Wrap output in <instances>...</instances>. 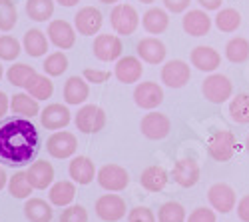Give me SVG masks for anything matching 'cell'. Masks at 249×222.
<instances>
[{
    "mask_svg": "<svg viewBox=\"0 0 249 222\" xmlns=\"http://www.w3.org/2000/svg\"><path fill=\"white\" fill-rule=\"evenodd\" d=\"M40 148V132L30 118L12 116L0 122V160L8 166H24L32 162Z\"/></svg>",
    "mask_w": 249,
    "mask_h": 222,
    "instance_id": "1",
    "label": "cell"
},
{
    "mask_svg": "<svg viewBox=\"0 0 249 222\" xmlns=\"http://www.w3.org/2000/svg\"><path fill=\"white\" fill-rule=\"evenodd\" d=\"M237 148V140L233 132L230 130H217L207 140V154H210L215 162H227L231 160Z\"/></svg>",
    "mask_w": 249,
    "mask_h": 222,
    "instance_id": "2",
    "label": "cell"
},
{
    "mask_svg": "<svg viewBox=\"0 0 249 222\" xmlns=\"http://www.w3.org/2000/svg\"><path fill=\"white\" fill-rule=\"evenodd\" d=\"M110 22L116 34L132 36L140 26V14L132 4H116L110 14Z\"/></svg>",
    "mask_w": 249,
    "mask_h": 222,
    "instance_id": "3",
    "label": "cell"
},
{
    "mask_svg": "<svg viewBox=\"0 0 249 222\" xmlns=\"http://www.w3.org/2000/svg\"><path fill=\"white\" fill-rule=\"evenodd\" d=\"M201 92H203V96L207 100H210V102L223 104V102H227V100L231 98L233 84H231V80L227 76H223V74H210L203 80Z\"/></svg>",
    "mask_w": 249,
    "mask_h": 222,
    "instance_id": "4",
    "label": "cell"
},
{
    "mask_svg": "<svg viewBox=\"0 0 249 222\" xmlns=\"http://www.w3.org/2000/svg\"><path fill=\"white\" fill-rule=\"evenodd\" d=\"M96 180L104 190L122 192V190H126V186L130 184V174L120 164H106V166H102L98 170Z\"/></svg>",
    "mask_w": 249,
    "mask_h": 222,
    "instance_id": "5",
    "label": "cell"
},
{
    "mask_svg": "<svg viewBox=\"0 0 249 222\" xmlns=\"http://www.w3.org/2000/svg\"><path fill=\"white\" fill-rule=\"evenodd\" d=\"M76 128L84 134H96L106 126V112L96 104H86L82 106L74 118Z\"/></svg>",
    "mask_w": 249,
    "mask_h": 222,
    "instance_id": "6",
    "label": "cell"
},
{
    "mask_svg": "<svg viewBox=\"0 0 249 222\" xmlns=\"http://www.w3.org/2000/svg\"><path fill=\"white\" fill-rule=\"evenodd\" d=\"M96 216L104 222H118L126 216V200L118 194H104L96 200Z\"/></svg>",
    "mask_w": 249,
    "mask_h": 222,
    "instance_id": "7",
    "label": "cell"
},
{
    "mask_svg": "<svg viewBox=\"0 0 249 222\" xmlns=\"http://www.w3.org/2000/svg\"><path fill=\"white\" fill-rule=\"evenodd\" d=\"M192 78V68L183 60H170L161 66V82L170 88H183Z\"/></svg>",
    "mask_w": 249,
    "mask_h": 222,
    "instance_id": "8",
    "label": "cell"
},
{
    "mask_svg": "<svg viewBox=\"0 0 249 222\" xmlns=\"http://www.w3.org/2000/svg\"><path fill=\"white\" fill-rule=\"evenodd\" d=\"M207 200L215 212H221V214H227L231 212L237 204V196H235V190L225 184V182H217L213 184L210 190H207Z\"/></svg>",
    "mask_w": 249,
    "mask_h": 222,
    "instance_id": "9",
    "label": "cell"
},
{
    "mask_svg": "<svg viewBox=\"0 0 249 222\" xmlns=\"http://www.w3.org/2000/svg\"><path fill=\"white\" fill-rule=\"evenodd\" d=\"M140 130L142 134L150 138V140H161L170 134L172 130V120L161 114V112H150L142 118V122H140Z\"/></svg>",
    "mask_w": 249,
    "mask_h": 222,
    "instance_id": "10",
    "label": "cell"
},
{
    "mask_svg": "<svg viewBox=\"0 0 249 222\" xmlns=\"http://www.w3.org/2000/svg\"><path fill=\"white\" fill-rule=\"evenodd\" d=\"M94 56L102 62H112V60L122 58V40L116 34H98L92 44Z\"/></svg>",
    "mask_w": 249,
    "mask_h": 222,
    "instance_id": "11",
    "label": "cell"
},
{
    "mask_svg": "<svg viewBox=\"0 0 249 222\" xmlns=\"http://www.w3.org/2000/svg\"><path fill=\"white\" fill-rule=\"evenodd\" d=\"M46 150L54 158H70L78 150V140L72 132H66V130L54 132L46 142Z\"/></svg>",
    "mask_w": 249,
    "mask_h": 222,
    "instance_id": "12",
    "label": "cell"
},
{
    "mask_svg": "<svg viewBox=\"0 0 249 222\" xmlns=\"http://www.w3.org/2000/svg\"><path fill=\"white\" fill-rule=\"evenodd\" d=\"M174 182L181 188H192L199 182V164L194 158H179L172 170Z\"/></svg>",
    "mask_w": 249,
    "mask_h": 222,
    "instance_id": "13",
    "label": "cell"
},
{
    "mask_svg": "<svg viewBox=\"0 0 249 222\" xmlns=\"http://www.w3.org/2000/svg\"><path fill=\"white\" fill-rule=\"evenodd\" d=\"M104 24L102 12L94 6H84L82 10H78V14L74 16V26L78 30V34L82 36H94L100 32Z\"/></svg>",
    "mask_w": 249,
    "mask_h": 222,
    "instance_id": "14",
    "label": "cell"
},
{
    "mask_svg": "<svg viewBox=\"0 0 249 222\" xmlns=\"http://www.w3.org/2000/svg\"><path fill=\"white\" fill-rule=\"evenodd\" d=\"M134 102L143 110H154L163 102V90L158 82H140L134 90Z\"/></svg>",
    "mask_w": 249,
    "mask_h": 222,
    "instance_id": "15",
    "label": "cell"
},
{
    "mask_svg": "<svg viewBox=\"0 0 249 222\" xmlns=\"http://www.w3.org/2000/svg\"><path fill=\"white\" fill-rule=\"evenodd\" d=\"M48 40L60 50H68L76 44V30L66 20H52L48 24Z\"/></svg>",
    "mask_w": 249,
    "mask_h": 222,
    "instance_id": "16",
    "label": "cell"
},
{
    "mask_svg": "<svg viewBox=\"0 0 249 222\" xmlns=\"http://www.w3.org/2000/svg\"><path fill=\"white\" fill-rule=\"evenodd\" d=\"M181 26L185 30V34H190V36H205V34H210L212 30V18L207 16V10H188L183 14L181 18Z\"/></svg>",
    "mask_w": 249,
    "mask_h": 222,
    "instance_id": "17",
    "label": "cell"
},
{
    "mask_svg": "<svg viewBox=\"0 0 249 222\" xmlns=\"http://www.w3.org/2000/svg\"><path fill=\"white\" fill-rule=\"evenodd\" d=\"M70 110L64 104H48L42 112H40V122L46 130H60V128H66L70 124Z\"/></svg>",
    "mask_w": 249,
    "mask_h": 222,
    "instance_id": "18",
    "label": "cell"
},
{
    "mask_svg": "<svg viewBox=\"0 0 249 222\" xmlns=\"http://www.w3.org/2000/svg\"><path fill=\"white\" fill-rule=\"evenodd\" d=\"M136 52L138 56L143 60V62L148 64H160L165 60V54H168V50H165V44L161 42L160 38H154V36H146L142 38L138 46H136Z\"/></svg>",
    "mask_w": 249,
    "mask_h": 222,
    "instance_id": "19",
    "label": "cell"
},
{
    "mask_svg": "<svg viewBox=\"0 0 249 222\" xmlns=\"http://www.w3.org/2000/svg\"><path fill=\"white\" fill-rule=\"evenodd\" d=\"M143 74V66H142V60L136 56H122L118 58L116 68H114V76L124 84H134L142 78Z\"/></svg>",
    "mask_w": 249,
    "mask_h": 222,
    "instance_id": "20",
    "label": "cell"
},
{
    "mask_svg": "<svg viewBox=\"0 0 249 222\" xmlns=\"http://www.w3.org/2000/svg\"><path fill=\"white\" fill-rule=\"evenodd\" d=\"M192 66H196L199 72H215L221 64V56L212 46H196L190 54Z\"/></svg>",
    "mask_w": 249,
    "mask_h": 222,
    "instance_id": "21",
    "label": "cell"
},
{
    "mask_svg": "<svg viewBox=\"0 0 249 222\" xmlns=\"http://www.w3.org/2000/svg\"><path fill=\"white\" fill-rule=\"evenodd\" d=\"M64 100L66 104H72V106H78L82 102H86V98L90 94V88H88V80L84 76H70L64 84Z\"/></svg>",
    "mask_w": 249,
    "mask_h": 222,
    "instance_id": "22",
    "label": "cell"
},
{
    "mask_svg": "<svg viewBox=\"0 0 249 222\" xmlns=\"http://www.w3.org/2000/svg\"><path fill=\"white\" fill-rule=\"evenodd\" d=\"M68 174L78 184H90L98 172H96L94 162L88 156H76V158H72V162L68 166Z\"/></svg>",
    "mask_w": 249,
    "mask_h": 222,
    "instance_id": "23",
    "label": "cell"
},
{
    "mask_svg": "<svg viewBox=\"0 0 249 222\" xmlns=\"http://www.w3.org/2000/svg\"><path fill=\"white\" fill-rule=\"evenodd\" d=\"M28 174V180L30 184L36 188V190H44L52 184L54 180V168L50 162H46V160H38V162L30 164V168L26 170Z\"/></svg>",
    "mask_w": 249,
    "mask_h": 222,
    "instance_id": "24",
    "label": "cell"
},
{
    "mask_svg": "<svg viewBox=\"0 0 249 222\" xmlns=\"http://www.w3.org/2000/svg\"><path fill=\"white\" fill-rule=\"evenodd\" d=\"M168 172L163 166H148L140 176V184L142 188H146L148 192H161L168 186Z\"/></svg>",
    "mask_w": 249,
    "mask_h": 222,
    "instance_id": "25",
    "label": "cell"
},
{
    "mask_svg": "<svg viewBox=\"0 0 249 222\" xmlns=\"http://www.w3.org/2000/svg\"><path fill=\"white\" fill-rule=\"evenodd\" d=\"M142 24L146 28V32H150V34H161L170 26V16L163 8L154 6V8L146 10V14L142 16Z\"/></svg>",
    "mask_w": 249,
    "mask_h": 222,
    "instance_id": "26",
    "label": "cell"
},
{
    "mask_svg": "<svg viewBox=\"0 0 249 222\" xmlns=\"http://www.w3.org/2000/svg\"><path fill=\"white\" fill-rule=\"evenodd\" d=\"M24 216L28 222H50L54 210L50 202H46L42 198H28L24 204Z\"/></svg>",
    "mask_w": 249,
    "mask_h": 222,
    "instance_id": "27",
    "label": "cell"
},
{
    "mask_svg": "<svg viewBox=\"0 0 249 222\" xmlns=\"http://www.w3.org/2000/svg\"><path fill=\"white\" fill-rule=\"evenodd\" d=\"M24 88H26L28 94H32L38 100H46L54 92V84H52V80H50V76L46 72L44 74H38V72L32 74L28 78V82L24 84Z\"/></svg>",
    "mask_w": 249,
    "mask_h": 222,
    "instance_id": "28",
    "label": "cell"
},
{
    "mask_svg": "<svg viewBox=\"0 0 249 222\" xmlns=\"http://www.w3.org/2000/svg\"><path fill=\"white\" fill-rule=\"evenodd\" d=\"M22 44H24V50H26L28 56H32V58H40V56H44L46 50H48V38L44 36L42 30L30 28V30L24 34Z\"/></svg>",
    "mask_w": 249,
    "mask_h": 222,
    "instance_id": "29",
    "label": "cell"
},
{
    "mask_svg": "<svg viewBox=\"0 0 249 222\" xmlns=\"http://www.w3.org/2000/svg\"><path fill=\"white\" fill-rule=\"evenodd\" d=\"M10 110L14 114H20L24 118H32L40 112V106H38V98H34L32 94L28 92H20V94H14L12 100H10Z\"/></svg>",
    "mask_w": 249,
    "mask_h": 222,
    "instance_id": "30",
    "label": "cell"
},
{
    "mask_svg": "<svg viewBox=\"0 0 249 222\" xmlns=\"http://www.w3.org/2000/svg\"><path fill=\"white\" fill-rule=\"evenodd\" d=\"M74 196H76V186L70 180H60V182H56L48 194L50 204H54V206H68L74 200Z\"/></svg>",
    "mask_w": 249,
    "mask_h": 222,
    "instance_id": "31",
    "label": "cell"
},
{
    "mask_svg": "<svg viewBox=\"0 0 249 222\" xmlns=\"http://www.w3.org/2000/svg\"><path fill=\"white\" fill-rule=\"evenodd\" d=\"M225 58L233 64H241L249 58V40L243 36H235L225 44Z\"/></svg>",
    "mask_w": 249,
    "mask_h": 222,
    "instance_id": "32",
    "label": "cell"
},
{
    "mask_svg": "<svg viewBox=\"0 0 249 222\" xmlns=\"http://www.w3.org/2000/svg\"><path fill=\"white\" fill-rule=\"evenodd\" d=\"M213 20H215V26L227 34L235 32L241 26V14L235 8H219Z\"/></svg>",
    "mask_w": 249,
    "mask_h": 222,
    "instance_id": "33",
    "label": "cell"
},
{
    "mask_svg": "<svg viewBox=\"0 0 249 222\" xmlns=\"http://www.w3.org/2000/svg\"><path fill=\"white\" fill-rule=\"evenodd\" d=\"M26 14L36 22H46L54 14V0H26Z\"/></svg>",
    "mask_w": 249,
    "mask_h": 222,
    "instance_id": "34",
    "label": "cell"
},
{
    "mask_svg": "<svg viewBox=\"0 0 249 222\" xmlns=\"http://www.w3.org/2000/svg\"><path fill=\"white\" fill-rule=\"evenodd\" d=\"M230 116L237 124H249V94H237L231 98Z\"/></svg>",
    "mask_w": 249,
    "mask_h": 222,
    "instance_id": "35",
    "label": "cell"
},
{
    "mask_svg": "<svg viewBox=\"0 0 249 222\" xmlns=\"http://www.w3.org/2000/svg\"><path fill=\"white\" fill-rule=\"evenodd\" d=\"M34 186L30 184L28 180V174L26 172H16L10 180H8V192L14 196V198H30Z\"/></svg>",
    "mask_w": 249,
    "mask_h": 222,
    "instance_id": "36",
    "label": "cell"
},
{
    "mask_svg": "<svg viewBox=\"0 0 249 222\" xmlns=\"http://www.w3.org/2000/svg\"><path fill=\"white\" fill-rule=\"evenodd\" d=\"M188 216H185V208L179 202H163L158 210V222H185Z\"/></svg>",
    "mask_w": 249,
    "mask_h": 222,
    "instance_id": "37",
    "label": "cell"
},
{
    "mask_svg": "<svg viewBox=\"0 0 249 222\" xmlns=\"http://www.w3.org/2000/svg\"><path fill=\"white\" fill-rule=\"evenodd\" d=\"M18 22V10L12 0H0V30H12Z\"/></svg>",
    "mask_w": 249,
    "mask_h": 222,
    "instance_id": "38",
    "label": "cell"
},
{
    "mask_svg": "<svg viewBox=\"0 0 249 222\" xmlns=\"http://www.w3.org/2000/svg\"><path fill=\"white\" fill-rule=\"evenodd\" d=\"M68 70V58L64 52H52L44 60V72L48 76H62Z\"/></svg>",
    "mask_w": 249,
    "mask_h": 222,
    "instance_id": "39",
    "label": "cell"
},
{
    "mask_svg": "<svg viewBox=\"0 0 249 222\" xmlns=\"http://www.w3.org/2000/svg\"><path fill=\"white\" fill-rule=\"evenodd\" d=\"M32 74H36L34 66H28V64L18 62V64H14V66L8 68L6 78H8V82H10L12 86H22V88H24V84L28 82V78H30Z\"/></svg>",
    "mask_w": 249,
    "mask_h": 222,
    "instance_id": "40",
    "label": "cell"
},
{
    "mask_svg": "<svg viewBox=\"0 0 249 222\" xmlns=\"http://www.w3.org/2000/svg\"><path fill=\"white\" fill-rule=\"evenodd\" d=\"M20 54V42L14 38V36H0V60H6V62H10V60H16Z\"/></svg>",
    "mask_w": 249,
    "mask_h": 222,
    "instance_id": "41",
    "label": "cell"
},
{
    "mask_svg": "<svg viewBox=\"0 0 249 222\" xmlns=\"http://www.w3.org/2000/svg\"><path fill=\"white\" fill-rule=\"evenodd\" d=\"M58 222H88V212H86L84 206H80V204L66 206V210H62Z\"/></svg>",
    "mask_w": 249,
    "mask_h": 222,
    "instance_id": "42",
    "label": "cell"
},
{
    "mask_svg": "<svg viewBox=\"0 0 249 222\" xmlns=\"http://www.w3.org/2000/svg\"><path fill=\"white\" fill-rule=\"evenodd\" d=\"M128 222H156V216L148 206H136L128 212Z\"/></svg>",
    "mask_w": 249,
    "mask_h": 222,
    "instance_id": "43",
    "label": "cell"
},
{
    "mask_svg": "<svg viewBox=\"0 0 249 222\" xmlns=\"http://www.w3.org/2000/svg\"><path fill=\"white\" fill-rule=\"evenodd\" d=\"M185 222H215V212L212 208H205V206H199L196 208Z\"/></svg>",
    "mask_w": 249,
    "mask_h": 222,
    "instance_id": "44",
    "label": "cell"
},
{
    "mask_svg": "<svg viewBox=\"0 0 249 222\" xmlns=\"http://www.w3.org/2000/svg\"><path fill=\"white\" fill-rule=\"evenodd\" d=\"M190 4H192V0H163L165 10L174 12V14L188 12V10H190Z\"/></svg>",
    "mask_w": 249,
    "mask_h": 222,
    "instance_id": "45",
    "label": "cell"
},
{
    "mask_svg": "<svg viewBox=\"0 0 249 222\" xmlns=\"http://www.w3.org/2000/svg\"><path fill=\"white\" fill-rule=\"evenodd\" d=\"M82 76H84L88 82L102 84V82H106V80L110 78V72H106V70H98V68H86Z\"/></svg>",
    "mask_w": 249,
    "mask_h": 222,
    "instance_id": "46",
    "label": "cell"
},
{
    "mask_svg": "<svg viewBox=\"0 0 249 222\" xmlns=\"http://www.w3.org/2000/svg\"><path fill=\"white\" fill-rule=\"evenodd\" d=\"M237 216L241 222H249V194H245L237 202Z\"/></svg>",
    "mask_w": 249,
    "mask_h": 222,
    "instance_id": "47",
    "label": "cell"
},
{
    "mask_svg": "<svg viewBox=\"0 0 249 222\" xmlns=\"http://www.w3.org/2000/svg\"><path fill=\"white\" fill-rule=\"evenodd\" d=\"M197 4L203 8V10H219L221 4H223V0H197Z\"/></svg>",
    "mask_w": 249,
    "mask_h": 222,
    "instance_id": "48",
    "label": "cell"
},
{
    "mask_svg": "<svg viewBox=\"0 0 249 222\" xmlns=\"http://www.w3.org/2000/svg\"><path fill=\"white\" fill-rule=\"evenodd\" d=\"M8 108H10V100H8V96L2 90H0V118L8 112Z\"/></svg>",
    "mask_w": 249,
    "mask_h": 222,
    "instance_id": "49",
    "label": "cell"
},
{
    "mask_svg": "<svg viewBox=\"0 0 249 222\" xmlns=\"http://www.w3.org/2000/svg\"><path fill=\"white\" fill-rule=\"evenodd\" d=\"M58 4H62V6H66V8H70V6H76L80 0H56Z\"/></svg>",
    "mask_w": 249,
    "mask_h": 222,
    "instance_id": "50",
    "label": "cell"
},
{
    "mask_svg": "<svg viewBox=\"0 0 249 222\" xmlns=\"http://www.w3.org/2000/svg\"><path fill=\"white\" fill-rule=\"evenodd\" d=\"M6 186V172H4V168L0 166V190H2Z\"/></svg>",
    "mask_w": 249,
    "mask_h": 222,
    "instance_id": "51",
    "label": "cell"
},
{
    "mask_svg": "<svg viewBox=\"0 0 249 222\" xmlns=\"http://www.w3.org/2000/svg\"><path fill=\"white\" fill-rule=\"evenodd\" d=\"M100 2H104V4H116V2H120V0H100Z\"/></svg>",
    "mask_w": 249,
    "mask_h": 222,
    "instance_id": "52",
    "label": "cell"
},
{
    "mask_svg": "<svg viewBox=\"0 0 249 222\" xmlns=\"http://www.w3.org/2000/svg\"><path fill=\"white\" fill-rule=\"evenodd\" d=\"M140 2H143V4H152V2H156V0H140Z\"/></svg>",
    "mask_w": 249,
    "mask_h": 222,
    "instance_id": "53",
    "label": "cell"
},
{
    "mask_svg": "<svg viewBox=\"0 0 249 222\" xmlns=\"http://www.w3.org/2000/svg\"><path fill=\"white\" fill-rule=\"evenodd\" d=\"M2 76H4V68H2V64H0V80H2Z\"/></svg>",
    "mask_w": 249,
    "mask_h": 222,
    "instance_id": "54",
    "label": "cell"
},
{
    "mask_svg": "<svg viewBox=\"0 0 249 222\" xmlns=\"http://www.w3.org/2000/svg\"><path fill=\"white\" fill-rule=\"evenodd\" d=\"M245 148H247V152H249V134H247V140H245Z\"/></svg>",
    "mask_w": 249,
    "mask_h": 222,
    "instance_id": "55",
    "label": "cell"
}]
</instances>
